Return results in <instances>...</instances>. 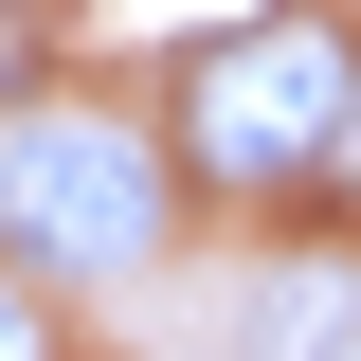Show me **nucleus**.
Returning a JSON list of instances; mask_svg holds the SVG:
<instances>
[{
  "label": "nucleus",
  "mask_w": 361,
  "mask_h": 361,
  "mask_svg": "<svg viewBox=\"0 0 361 361\" xmlns=\"http://www.w3.org/2000/svg\"><path fill=\"white\" fill-rule=\"evenodd\" d=\"M0 361H54V343H37V307H18V289H0Z\"/></svg>",
  "instance_id": "3"
},
{
  "label": "nucleus",
  "mask_w": 361,
  "mask_h": 361,
  "mask_svg": "<svg viewBox=\"0 0 361 361\" xmlns=\"http://www.w3.org/2000/svg\"><path fill=\"white\" fill-rule=\"evenodd\" d=\"M0 235L37 271H145L163 253V145L127 109H18L0 127Z\"/></svg>",
  "instance_id": "2"
},
{
  "label": "nucleus",
  "mask_w": 361,
  "mask_h": 361,
  "mask_svg": "<svg viewBox=\"0 0 361 361\" xmlns=\"http://www.w3.org/2000/svg\"><path fill=\"white\" fill-rule=\"evenodd\" d=\"M343 109H361V37L307 18V0H271L253 37H217L199 73H180V163L271 199V180H325L343 163Z\"/></svg>",
  "instance_id": "1"
},
{
  "label": "nucleus",
  "mask_w": 361,
  "mask_h": 361,
  "mask_svg": "<svg viewBox=\"0 0 361 361\" xmlns=\"http://www.w3.org/2000/svg\"><path fill=\"white\" fill-rule=\"evenodd\" d=\"M0 90H18V37H0Z\"/></svg>",
  "instance_id": "5"
},
{
  "label": "nucleus",
  "mask_w": 361,
  "mask_h": 361,
  "mask_svg": "<svg viewBox=\"0 0 361 361\" xmlns=\"http://www.w3.org/2000/svg\"><path fill=\"white\" fill-rule=\"evenodd\" d=\"M325 180H361V109H343V163H325Z\"/></svg>",
  "instance_id": "4"
}]
</instances>
